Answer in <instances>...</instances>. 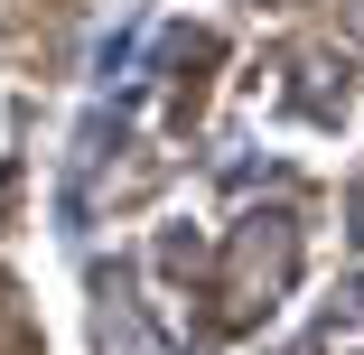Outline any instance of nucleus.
Here are the masks:
<instances>
[{
    "mask_svg": "<svg viewBox=\"0 0 364 355\" xmlns=\"http://www.w3.org/2000/svg\"><path fill=\"white\" fill-rule=\"evenodd\" d=\"M289 280H299V225L289 216H243L234 243H225V280H215V300H225V327H252L289 300Z\"/></svg>",
    "mask_w": 364,
    "mask_h": 355,
    "instance_id": "nucleus-1",
    "label": "nucleus"
},
{
    "mask_svg": "<svg viewBox=\"0 0 364 355\" xmlns=\"http://www.w3.org/2000/svg\"><path fill=\"white\" fill-rule=\"evenodd\" d=\"M346 38H355V47H364V0H346Z\"/></svg>",
    "mask_w": 364,
    "mask_h": 355,
    "instance_id": "nucleus-2",
    "label": "nucleus"
}]
</instances>
